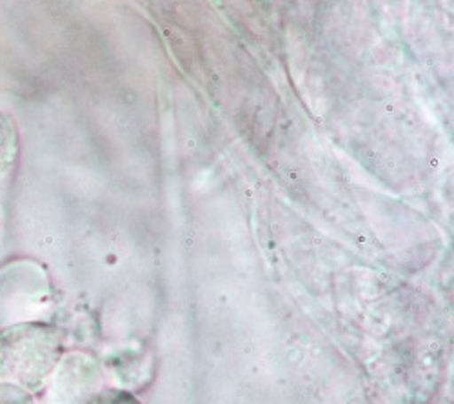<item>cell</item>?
Instances as JSON below:
<instances>
[{
    "instance_id": "6da1fadb",
    "label": "cell",
    "mask_w": 454,
    "mask_h": 404,
    "mask_svg": "<svg viewBox=\"0 0 454 404\" xmlns=\"http://www.w3.org/2000/svg\"><path fill=\"white\" fill-rule=\"evenodd\" d=\"M59 359V341L53 329L22 324L0 336V370L19 379L46 376Z\"/></svg>"
}]
</instances>
